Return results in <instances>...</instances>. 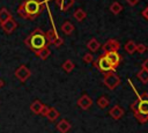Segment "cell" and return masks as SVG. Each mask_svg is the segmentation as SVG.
Masks as SVG:
<instances>
[{"label":"cell","mask_w":148,"mask_h":133,"mask_svg":"<svg viewBox=\"0 0 148 133\" xmlns=\"http://www.w3.org/2000/svg\"><path fill=\"white\" fill-rule=\"evenodd\" d=\"M44 8V2L40 0H23L17 8V14L22 19L32 21L43 13Z\"/></svg>","instance_id":"6da1fadb"},{"label":"cell","mask_w":148,"mask_h":133,"mask_svg":"<svg viewBox=\"0 0 148 133\" xmlns=\"http://www.w3.org/2000/svg\"><path fill=\"white\" fill-rule=\"evenodd\" d=\"M131 110L139 123L145 124L148 121V93H136L135 101L131 104Z\"/></svg>","instance_id":"7a4b0ae2"},{"label":"cell","mask_w":148,"mask_h":133,"mask_svg":"<svg viewBox=\"0 0 148 133\" xmlns=\"http://www.w3.org/2000/svg\"><path fill=\"white\" fill-rule=\"evenodd\" d=\"M24 44L36 54L38 51H40L42 49L49 46V40L46 38L45 32L39 29L36 28L35 30H32V32L29 34V36L24 39Z\"/></svg>","instance_id":"3957f363"},{"label":"cell","mask_w":148,"mask_h":133,"mask_svg":"<svg viewBox=\"0 0 148 133\" xmlns=\"http://www.w3.org/2000/svg\"><path fill=\"white\" fill-rule=\"evenodd\" d=\"M103 83H104V86L106 88H109L110 90H113V89H116L120 84V77L116 73V71H110V72L104 74Z\"/></svg>","instance_id":"277c9868"},{"label":"cell","mask_w":148,"mask_h":133,"mask_svg":"<svg viewBox=\"0 0 148 133\" xmlns=\"http://www.w3.org/2000/svg\"><path fill=\"white\" fill-rule=\"evenodd\" d=\"M92 66H94L95 68H97V69H98L101 73H103V74H105V73H108V72H110V71H116V69L111 66V64L109 62V60L106 59V57H105L104 54H101V56L97 57V59H94Z\"/></svg>","instance_id":"5b68a950"},{"label":"cell","mask_w":148,"mask_h":133,"mask_svg":"<svg viewBox=\"0 0 148 133\" xmlns=\"http://www.w3.org/2000/svg\"><path fill=\"white\" fill-rule=\"evenodd\" d=\"M45 35H46V38H47V40H49V44H52V45H54L56 47H59V46H61V45L64 44V39L58 36V34H57V31H56L54 28L49 29V30L45 32Z\"/></svg>","instance_id":"8992f818"},{"label":"cell","mask_w":148,"mask_h":133,"mask_svg":"<svg viewBox=\"0 0 148 133\" xmlns=\"http://www.w3.org/2000/svg\"><path fill=\"white\" fill-rule=\"evenodd\" d=\"M14 75L16 76V79H18L21 82H25L30 76H31V71L25 66V65H21L16 68V71L14 72Z\"/></svg>","instance_id":"52a82bcc"},{"label":"cell","mask_w":148,"mask_h":133,"mask_svg":"<svg viewBox=\"0 0 148 133\" xmlns=\"http://www.w3.org/2000/svg\"><path fill=\"white\" fill-rule=\"evenodd\" d=\"M105 57H106V59L109 60V62L111 64V66L116 69L119 65H120V62H121V60H123V58H121V56L118 53V51H111V52H106V53H103Z\"/></svg>","instance_id":"ba28073f"},{"label":"cell","mask_w":148,"mask_h":133,"mask_svg":"<svg viewBox=\"0 0 148 133\" xmlns=\"http://www.w3.org/2000/svg\"><path fill=\"white\" fill-rule=\"evenodd\" d=\"M120 49V43L117 40V39H108L103 45H102V50H103V53H106V52H111V51H119Z\"/></svg>","instance_id":"9c48e42d"},{"label":"cell","mask_w":148,"mask_h":133,"mask_svg":"<svg viewBox=\"0 0 148 133\" xmlns=\"http://www.w3.org/2000/svg\"><path fill=\"white\" fill-rule=\"evenodd\" d=\"M76 104H77V106H79L80 109H82V110H88V109L92 105V98H91L89 95L83 94V95L77 99Z\"/></svg>","instance_id":"30bf717a"},{"label":"cell","mask_w":148,"mask_h":133,"mask_svg":"<svg viewBox=\"0 0 148 133\" xmlns=\"http://www.w3.org/2000/svg\"><path fill=\"white\" fill-rule=\"evenodd\" d=\"M16 27H17V22L13 17H10L9 20H7L3 23H1V28L6 34H12L16 29Z\"/></svg>","instance_id":"8fae6325"},{"label":"cell","mask_w":148,"mask_h":133,"mask_svg":"<svg viewBox=\"0 0 148 133\" xmlns=\"http://www.w3.org/2000/svg\"><path fill=\"white\" fill-rule=\"evenodd\" d=\"M124 113H125V110H124L120 105H118V104L113 105V106L109 110V114H110V116H111V118H112V119H114V120L120 119V118L124 116Z\"/></svg>","instance_id":"7c38bea8"},{"label":"cell","mask_w":148,"mask_h":133,"mask_svg":"<svg viewBox=\"0 0 148 133\" xmlns=\"http://www.w3.org/2000/svg\"><path fill=\"white\" fill-rule=\"evenodd\" d=\"M71 127H72V125H71V123H69L67 119H61V120L57 124V130H58V132H60V133H67V132L71 130Z\"/></svg>","instance_id":"4fadbf2b"},{"label":"cell","mask_w":148,"mask_h":133,"mask_svg":"<svg viewBox=\"0 0 148 133\" xmlns=\"http://www.w3.org/2000/svg\"><path fill=\"white\" fill-rule=\"evenodd\" d=\"M56 2L60 7V10L66 12V10H68L69 8H72L74 6L75 0H56Z\"/></svg>","instance_id":"5bb4252c"},{"label":"cell","mask_w":148,"mask_h":133,"mask_svg":"<svg viewBox=\"0 0 148 133\" xmlns=\"http://www.w3.org/2000/svg\"><path fill=\"white\" fill-rule=\"evenodd\" d=\"M44 105H45V104H43L39 99H36V101H34V102L30 104V110H31V112L35 113V114H40V111H42V109H43Z\"/></svg>","instance_id":"9a60e30c"},{"label":"cell","mask_w":148,"mask_h":133,"mask_svg":"<svg viewBox=\"0 0 148 133\" xmlns=\"http://www.w3.org/2000/svg\"><path fill=\"white\" fill-rule=\"evenodd\" d=\"M74 29H75V27H74V24L71 21H65L61 24V30H62V32L65 35H72Z\"/></svg>","instance_id":"2e32d148"},{"label":"cell","mask_w":148,"mask_h":133,"mask_svg":"<svg viewBox=\"0 0 148 133\" xmlns=\"http://www.w3.org/2000/svg\"><path fill=\"white\" fill-rule=\"evenodd\" d=\"M45 117L50 120V121H54L58 117H59V112H58V110L56 109V108H53V106H49V109H47V112H46V114H45Z\"/></svg>","instance_id":"e0dca14e"},{"label":"cell","mask_w":148,"mask_h":133,"mask_svg":"<svg viewBox=\"0 0 148 133\" xmlns=\"http://www.w3.org/2000/svg\"><path fill=\"white\" fill-rule=\"evenodd\" d=\"M99 47H101V44H99V42H98L96 38H91V39L87 43V49H88L90 52H96Z\"/></svg>","instance_id":"ac0fdd59"},{"label":"cell","mask_w":148,"mask_h":133,"mask_svg":"<svg viewBox=\"0 0 148 133\" xmlns=\"http://www.w3.org/2000/svg\"><path fill=\"white\" fill-rule=\"evenodd\" d=\"M73 17H74L77 22H82V21L87 17V14H86V12H84L82 8H77V9H75V12L73 13Z\"/></svg>","instance_id":"d6986e66"},{"label":"cell","mask_w":148,"mask_h":133,"mask_svg":"<svg viewBox=\"0 0 148 133\" xmlns=\"http://www.w3.org/2000/svg\"><path fill=\"white\" fill-rule=\"evenodd\" d=\"M10 17H12V14H10V12H9L7 8L2 7V8L0 9V24H1V23H3L5 21L9 20Z\"/></svg>","instance_id":"ffe728a7"},{"label":"cell","mask_w":148,"mask_h":133,"mask_svg":"<svg viewBox=\"0 0 148 133\" xmlns=\"http://www.w3.org/2000/svg\"><path fill=\"white\" fill-rule=\"evenodd\" d=\"M136 76L138 79L143 82V83H148V69H145V68H141L138 73H136Z\"/></svg>","instance_id":"44dd1931"},{"label":"cell","mask_w":148,"mask_h":133,"mask_svg":"<svg viewBox=\"0 0 148 133\" xmlns=\"http://www.w3.org/2000/svg\"><path fill=\"white\" fill-rule=\"evenodd\" d=\"M125 51L128 53V54H133L134 52H136V44L134 43V40H128L126 44H125Z\"/></svg>","instance_id":"7402d4cb"},{"label":"cell","mask_w":148,"mask_h":133,"mask_svg":"<svg viewBox=\"0 0 148 133\" xmlns=\"http://www.w3.org/2000/svg\"><path fill=\"white\" fill-rule=\"evenodd\" d=\"M110 10H111L112 14L117 15V14H119V13L123 10V6L120 5V2H118V1H113V2L110 5Z\"/></svg>","instance_id":"603a6c76"},{"label":"cell","mask_w":148,"mask_h":133,"mask_svg":"<svg viewBox=\"0 0 148 133\" xmlns=\"http://www.w3.org/2000/svg\"><path fill=\"white\" fill-rule=\"evenodd\" d=\"M50 54H51V51H50L49 46H46V47L42 49L40 51H38V52L36 53V56H37L39 59H42V60H45V59H47Z\"/></svg>","instance_id":"cb8c5ba5"},{"label":"cell","mask_w":148,"mask_h":133,"mask_svg":"<svg viewBox=\"0 0 148 133\" xmlns=\"http://www.w3.org/2000/svg\"><path fill=\"white\" fill-rule=\"evenodd\" d=\"M74 68H75V64H74L72 60L67 59V60L64 61V64H62V69H64L66 73H71Z\"/></svg>","instance_id":"d4e9b609"},{"label":"cell","mask_w":148,"mask_h":133,"mask_svg":"<svg viewBox=\"0 0 148 133\" xmlns=\"http://www.w3.org/2000/svg\"><path fill=\"white\" fill-rule=\"evenodd\" d=\"M109 104H110V101H109V98H108L106 96H101V97L97 99V105H98V108H101V109H105Z\"/></svg>","instance_id":"484cf974"},{"label":"cell","mask_w":148,"mask_h":133,"mask_svg":"<svg viewBox=\"0 0 148 133\" xmlns=\"http://www.w3.org/2000/svg\"><path fill=\"white\" fill-rule=\"evenodd\" d=\"M83 61H84L86 64H91V62L94 61V56H92L90 52L84 53V56H83Z\"/></svg>","instance_id":"4316f807"},{"label":"cell","mask_w":148,"mask_h":133,"mask_svg":"<svg viewBox=\"0 0 148 133\" xmlns=\"http://www.w3.org/2000/svg\"><path fill=\"white\" fill-rule=\"evenodd\" d=\"M147 51V47H146V45L145 44H136V52H139L140 54H142V53H145Z\"/></svg>","instance_id":"83f0119b"},{"label":"cell","mask_w":148,"mask_h":133,"mask_svg":"<svg viewBox=\"0 0 148 133\" xmlns=\"http://www.w3.org/2000/svg\"><path fill=\"white\" fill-rule=\"evenodd\" d=\"M141 14H142V16H143V17H145V19L148 21V6H147V7H146V8L142 10V13H141Z\"/></svg>","instance_id":"f1b7e54d"},{"label":"cell","mask_w":148,"mask_h":133,"mask_svg":"<svg viewBox=\"0 0 148 133\" xmlns=\"http://www.w3.org/2000/svg\"><path fill=\"white\" fill-rule=\"evenodd\" d=\"M126 2H127L130 6H135V5L139 2V0H126Z\"/></svg>","instance_id":"f546056e"},{"label":"cell","mask_w":148,"mask_h":133,"mask_svg":"<svg viewBox=\"0 0 148 133\" xmlns=\"http://www.w3.org/2000/svg\"><path fill=\"white\" fill-rule=\"evenodd\" d=\"M47 109H49V106L44 105V106H43V109H42V111H40V114L45 117V114H46V112H47Z\"/></svg>","instance_id":"4dcf8cb0"},{"label":"cell","mask_w":148,"mask_h":133,"mask_svg":"<svg viewBox=\"0 0 148 133\" xmlns=\"http://www.w3.org/2000/svg\"><path fill=\"white\" fill-rule=\"evenodd\" d=\"M141 68H145V69H148V59H146L142 64H141Z\"/></svg>","instance_id":"1f68e13d"},{"label":"cell","mask_w":148,"mask_h":133,"mask_svg":"<svg viewBox=\"0 0 148 133\" xmlns=\"http://www.w3.org/2000/svg\"><path fill=\"white\" fill-rule=\"evenodd\" d=\"M3 86H5V82H3V81H2L1 79H0V89H1V88H2Z\"/></svg>","instance_id":"d6a6232c"},{"label":"cell","mask_w":148,"mask_h":133,"mask_svg":"<svg viewBox=\"0 0 148 133\" xmlns=\"http://www.w3.org/2000/svg\"><path fill=\"white\" fill-rule=\"evenodd\" d=\"M147 51H148V47H147Z\"/></svg>","instance_id":"836d02e7"}]
</instances>
